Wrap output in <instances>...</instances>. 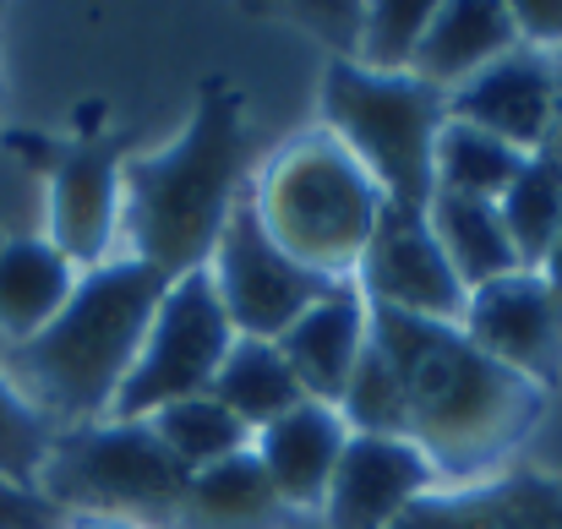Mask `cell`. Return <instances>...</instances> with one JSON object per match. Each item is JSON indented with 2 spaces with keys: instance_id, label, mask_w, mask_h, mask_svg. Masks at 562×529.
Here are the masks:
<instances>
[{
  "instance_id": "cell-12",
  "label": "cell",
  "mask_w": 562,
  "mask_h": 529,
  "mask_svg": "<svg viewBox=\"0 0 562 529\" xmlns=\"http://www.w3.org/2000/svg\"><path fill=\"white\" fill-rule=\"evenodd\" d=\"M431 486H437V475L420 459V448H409L404 437H356L350 431L339 470L328 481L323 514H328V529H393Z\"/></svg>"
},
{
  "instance_id": "cell-25",
  "label": "cell",
  "mask_w": 562,
  "mask_h": 529,
  "mask_svg": "<svg viewBox=\"0 0 562 529\" xmlns=\"http://www.w3.org/2000/svg\"><path fill=\"white\" fill-rule=\"evenodd\" d=\"M431 11L426 0H382V5H356V66L382 71V77H404L415 71V55H420V38L431 27Z\"/></svg>"
},
{
  "instance_id": "cell-15",
  "label": "cell",
  "mask_w": 562,
  "mask_h": 529,
  "mask_svg": "<svg viewBox=\"0 0 562 529\" xmlns=\"http://www.w3.org/2000/svg\"><path fill=\"white\" fill-rule=\"evenodd\" d=\"M393 529H562V481L514 470L470 486H431Z\"/></svg>"
},
{
  "instance_id": "cell-24",
  "label": "cell",
  "mask_w": 562,
  "mask_h": 529,
  "mask_svg": "<svg viewBox=\"0 0 562 529\" xmlns=\"http://www.w3.org/2000/svg\"><path fill=\"white\" fill-rule=\"evenodd\" d=\"M148 426H154V437L170 448V459L187 475L207 470V464H224V459H235V453L251 448V431L213 393H196V398H181V404L159 409Z\"/></svg>"
},
{
  "instance_id": "cell-10",
  "label": "cell",
  "mask_w": 562,
  "mask_h": 529,
  "mask_svg": "<svg viewBox=\"0 0 562 529\" xmlns=\"http://www.w3.org/2000/svg\"><path fill=\"white\" fill-rule=\"evenodd\" d=\"M459 328L470 334L475 350H486L497 365H508L514 376H525L536 387H547L558 376L562 301H558V290L541 273H530V268H519V273H508L497 284L470 290Z\"/></svg>"
},
{
  "instance_id": "cell-3",
  "label": "cell",
  "mask_w": 562,
  "mask_h": 529,
  "mask_svg": "<svg viewBox=\"0 0 562 529\" xmlns=\"http://www.w3.org/2000/svg\"><path fill=\"white\" fill-rule=\"evenodd\" d=\"M165 290H170V279H159L154 268H143L132 257L77 273V290L60 306V317L44 334H33L27 345H16L27 398L49 426L60 420L71 431V426L110 420L115 393L137 365L143 334H148Z\"/></svg>"
},
{
  "instance_id": "cell-4",
  "label": "cell",
  "mask_w": 562,
  "mask_h": 529,
  "mask_svg": "<svg viewBox=\"0 0 562 529\" xmlns=\"http://www.w3.org/2000/svg\"><path fill=\"white\" fill-rule=\"evenodd\" d=\"M382 185H376L328 132L290 137L257 176L251 213L262 229L317 279L345 284L361 268V251L382 213Z\"/></svg>"
},
{
  "instance_id": "cell-28",
  "label": "cell",
  "mask_w": 562,
  "mask_h": 529,
  "mask_svg": "<svg viewBox=\"0 0 562 529\" xmlns=\"http://www.w3.org/2000/svg\"><path fill=\"white\" fill-rule=\"evenodd\" d=\"M508 16L525 49H541L552 60L562 55V0H514Z\"/></svg>"
},
{
  "instance_id": "cell-5",
  "label": "cell",
  "mask_w": 562,
  "mask_h": 529,
  "mask_svg": "<svg viewBox=\"0 0 562 529\" xmlns=\"http://www.w3.org/2000/svg\"><path fill=\"white\" fill-rule=\"evenodd\" d=\"M448 121V93L420 77H382L356 60H334L323 77V132L382 185L398 207L431 202V154Z\"/></svg>"
},
{
  "instance_id": "cell-18",
  "label": "cell",
  "mask_w": 562,
  "mask_h": 529,
  "mask_svg": "<svg viewBox=\"0 0 562 529\" xmlns=\"http://www.w3.org/2000/svg\"><path fill=\"white\" fill-rule=\"evenodd\" d=\"M77 290V268L49 240H11L0 246V334L27 345L44 334Z\"/></svg>"
},
{
  "instance_id": "cell-6",
  "label": "cell",
  "mask_w": 562,
  "mask_h": 529,
  "mask_svg": "<svg viewBox=\"0 0 562 529\" xmlns=\"http://www.w3.org/2000/svg\"><path fill=\"white\" fill-rule=\"evenodd\" d=\"M191 475L170 459L148 420H93L55 437L38 497L60 514L115 519V525H154L187 514Z\"/></svg>"
},
{
  "instance_id": "cell-27",
  "label": "cell",
  "mask_w": 562,
  "mask_h": 529,
  "mask_svg": "<svg viewBox=\"0 0 562 529\" xmlns=\"http://www.w3.org/2000/svg\"><path fill=\"white\" fill-rule=\"evenodd\" d=\"M49 448H55V426L33 409L27 393L11 387L5 371H0V475L38 492V475H44Z\"/></svg>"
},
{
  "instance_id": "cell-13",
  "label": "cell",
  "mask_w": 562,
  "mask_h": 529,
  "mask_svg": "<svg viewBox=\"0 0 562 529\" xmlns=\"http://www.w3.org/2000/svg\"><path fill=\"white\" fill-rule=\"evenodd\" d=\"M121 240V154L110 143L71 148L49 180V246L71 268L115 262Z\"/></svg>"
},
{
  "instance_id": "cell-30",
  "label": "cell",
  "mask_w": 562,
  "mask_h": 529,
  "mask_svg": "<svg viewBox=\"0 0 562 529\" xmlns=\"http://www.w3.org/2000/svg\"><path fill=\"white\" fill-rule=\"evenodd\" d=\"M547 159L562 165V55H558V121H552V143H547Z\"/></svg>"
},
{
  "instance_id": "cell-7",
  "label": "cell",
  "mask_w": 562,
  "mask_h": 529,
  "mask_svg": "<svg viewBox=\"0 0 562 529\" xmlns=\"http://www.w3.org/2000/svg\"><path fill=\"white\" fill-rule=\"evenodd\" d=\"M229 345H235V328H229V317H224V306L213 295L207 268L176 279L165 290L148 334H143L137 365L121 382L110 420H154L159 409L207 393L213 376H218V365H224V354H229Z\"/></svg>"
},
{
  "instance_id": "cell-23",
  "label": "cell",
  "mask_w": 562,
  "mask_h": 529,
  "mask_svg": "<svg viewBox=\"0 0 562 529\" xmlns=\"http://www.w3.org/2000/svg\"><path fill=\"white\" fill-rule=\"evenodd\" d=\"M273 508H279V497H273V486H268L251 448L224 459V464L196 470L187 486V514L207 529H246L257 519H268Z\"/></svg>"
},
{
  "instance_id": "cell-14",
  "label": "cell",
  "mask_w": 562,
  "mask_h": 529,
  "mask_svg": "<svg viewBox=\"0 0 562 529\" xmlns=\"http://www.w3.org/2000/svg\"><path fill=\"white\" fill-rule=\"evenodd\" d=\"M367 345H372V306L356 290V279H345L295 317V328L279 339V354L312 404H339Z\"/></svg>"
},
{
  "instance_id": "cell-9",
  "label": "cell",
  "mask_w": 562,
  "mask_h": 529,
  "mask_svg": "<svg viewBox=\"0 0 562 529\" xmlns=\"http://www.w3.org/2000/svg\"><path fill=\"white\" fill-rule=\"evenodd\" d=\"M356 290L367 295L372 312L415 323H459L470 301L426 224V207H398V202H382L376 213V229L356 268Z\"/></svg>"
},
{
  "instance_id": "cell-2",
  "label": "cell",
  "mask_w": 562,
  "mask_h": 529,
  "mask_svg": "<svg viewBox=\"0 0 562 529\" xmlns=\"http://www.w3.org/2000/svg\"><path fill=\"white\" fill-rule=\"evenodd\" d=\"M246 176V110L224 82H207L187 132L121 165V235L126 257L159 279H187L207 268L229 213L240 207Z\"/></svg>"
},
{
  "instance_id": "cell-21",
  "label": "cell",
  "mask_w": 562,
  "mask_h": 529,
  "mask_svg": "<svg viewBox=\"0 0 562 529\" xmlns=\"http://www.w3.org/2000/svg\"><path fill=\"white\" fill-rule=\"evenodd\" d=\"M525 159L530 154H519L464 121H442L437 154H431V196L448 191V196H470V202H497L525 170Z\"/></svg>"
},
{
  "instance_id": "cell-32",
  "label": "cell",
  "mask_w": 562,
  "mask_h": 529,
  "mask_svg": "<svg viewBox=\"0 0 562 529\" xmlns=\"http://www.w3.org/2000/svg\"><path fill=\"white\" fill-rule=\"evenodd\" d=\"M77 529H137V525H115V519H82Z\"/></svg>"
},
{
  "instance_id": "cell-31",
  "label": "cell",
  "mask_w": 562,
  "mask_h": 529,
  "mask_svg": "<svg viewBox=\"0 0 562 529\" xmlns=\"http://www.w3.org/2000/svg\"><path fill=\"white\" fill-rule=\"evenodd\" d=\"M541 279L558 290V301H562V235H558V246H552V257L541 262Z\"/></svg>"
},
{
  "instance_id": "cell-22",
  "label": "cell",
  "mask_w": 562,
  "mask_h": 529,
  "mask_svg": "<svg viewBox=\"0 0 562 529\" xmlns=\"http://www.w3.org/2000/svg\"><path fill=\"white\" fill-rule=\"evenodd\" d=\"M497 213H503V229L514 240V257L519 268L541 273V262L552 257L562 235V165L547 154H530L525 170L514 176V185L497 196Z\"/></svg>"
},
{
  "instance_id": "cell-17",
  "label": "cell",
  "mask_w": 562,
  "mask_h": 529,
  "mask_svg": "<svg viewBox=\"0 0 562 529\" xmlns=\"http://www.w3.org/2000/svg\"><path fill=\"white\" fill-rule=\"evenodd\" d=\"M508 49H519L508 5H497V0H448V5L431 11V27L420 38V55H415L409 77H420L437 93H453L470 77H481L492 60H503Z\"/></svg>"
},
{
  "instance_id": "cell-8",
  "label": "cell",
  "mask_w": 562,
  "mask_h": 529,
  "mask_svg": "<svg viewBox=\"0 0 562 529\" xmlns=\"http://www.w3.org/2000/svg\"><path fill=\"white\" fill-rule=\"evenodd\" d=\"M207 279H213V295L235 328V339H262V345H279L295 317L323 301L334 284L306 273L268 229L262 218L251 213V202H240L207 257Z\"/></svg>"
},
{
  "instance_id": "cell-26",
  "label": "cell",
  "mask_w": 562,
  "mask_h": 529,
  "mask_svg": "<svg viewBox=\"0 0 562 529\" xmlns=\"http://www.w3.org/2000/svg\"><path fill=\"white\" fill-rule=\"evenodd\" d=\"M339 420L356 437H404V398H398V376L387 365V354L376 350V339L367 345L361 365L350 371L345 393H339Z\"/></svg>"
},
{
  "instance_id": "cell-1",
  "label": "cell",
  "mask_w": 562,
  "mask_h": 529,
  "mask_svg": "<svg viewBox=\"0 0 562 529\" xmlns=\"http://www.w3.org/2000/svg\"><path fill=\"white\" fill-rule=\"evenodd\" d=\"M372 339L398 376L404 442L420 448L437 486H470L497 475V464L530 437L547 387L475 350L459 323L372 312Z\"/></svg>"
},
{
  "instance_id": "cell-19",
  "label": "cell",
  "mask_w": 562,
  "mask_h": 529,
  "mask_svg": "<svg viewBox=\"0 0 562 529\" xmlns=\"http://www.w3.org/2000/svg\"><path fill=\"white\" fill-rule=\"evenodd\" d=\"M426 224H431V235H437L453 279L464 284V295L481 290V284H497V279L519 273V257H514V240L503 229L497 202H470V196L437 191L426 202Z\"/></svg>"
},
{
  "instance_id": "cell-11",
  "label": "cell",
  "mask_w": 562,
  "mask_h": 529,
  "mask_svg": "<svg viewBox=\"0 0 562 529\" xmlns=\"http://www.w3.org/2000/svg\"><path fill=\"white\" fill-rule=\"evenodd\" d=\"M448 121H464L519 154H547L558 121V60L541 49H508L481 77L448 93Z\"/></svg>"
},
{
  "instance_id": "cell-16",
  "label": "cell",
  "mask_w": 562,
  "mask_h": 529,
  "mask_svg": "<svg viewBox=\"0 0 562 529\" xmlns=\"http://www.w3.org/2000/svg\"><path fill=\"white\" fill-rule=\"evenodd\" d=\"M345 442H350V426L339 420V409L306 398L290 415H279L268 431H257L251 437V453H257V464H262V475H268V486H273L279 503L323 508Z\"/></svg>"
},
{
  "instance_id": "cell-29",
  "label": "cell",
  "mask_w": 562,
  "mask_h": 529,
  "mask_svg": "<svg viewBox=\"0 0 562 529\" xmlns=\"http://www.w3.org/2000/svg\"><path fill=\"white\" fill-rule=\"evenodd\" d=\"M0 529H66V514L44 503L33 486H16L0 475Z\"/></svg>"
},
{
  "instance_id": "cell-20",
  "label": "cell",
  "mask_w": 562,
  "mask_h": 529,
  "mask_svg": "<svg viewBox=\"0 0 562 529\" xmlns=\"http://www.w3.org/2000/svg\"><path fill=\"white\" fill-rule=\"evenodd\" d=\"M207 393H213L251 437L268 431V426H273L279 415H290L295 404H306V393H301V382L290 376L279 345H262V339H235Z\"/></svg>"
}]
</instances>
